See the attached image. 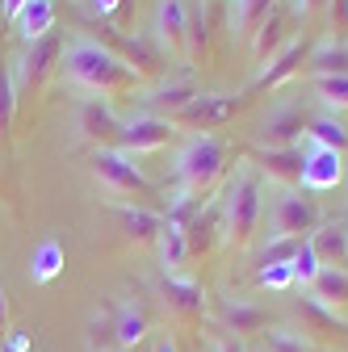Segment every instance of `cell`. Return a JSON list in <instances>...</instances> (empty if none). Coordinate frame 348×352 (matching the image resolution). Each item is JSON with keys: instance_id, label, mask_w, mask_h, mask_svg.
Wrapping results in <instances>:
<instances>
[{"instance_id": "obj_1", "label": "cell", "mask_w": 348, "mask_h": 352, "mask_svg": "<svg viewBox=\"0 0 348 352\" xmlns=\"http://www.w3.org/2000/svg\"><path fill=\"white\" fill-rule=\"evenodd\" d=\"M63 76L93 97H122V93H135L143 84V76L135 72L130 59H122L105 42L84 38V34L63 47Z\"/></svg>"}, {"instance_id": "obj_2", "label": "cell", "mask_w": 348, "mask_h": 352, "mask_svg": "<svg viewBox=\"0 0 348 352\" xmlns=\"http://www.w3.org/2000/svg\"><path fill=\"white\" fill-rule=\"evenodd\" d=\"M172 172H177V197L202 201L214 185L223 181V172H227V143L219 135H193L177 151Z\"/></svg>"}, {"instance_id": "obj_3", "label": "cell", "mask_w": 348, "mask_h": 352, "mask_svg": "<svg viewBox=\"0 0 348 352\" xmlns=\"http://www.w3.org/2000/svg\"><path fill=\"white\" fill-rule=\"evenodd\" d=\"M219 201H223V243L243 252L252 243L256 227H260V181H256L252 164H243L231 176V185H227V193Z\"/></svg>"}, {"instance_id": "obj_4", "label": "cell", "mask_w": 348, "mask_h": 352, "mask_svg": "<svg viewBox=\"0 0 348 352\" xmlns=\"http://www.w3.org/2000/svg\"><path fill=\"white\" fill-rule=\"evenodd\" d=\"M93 176L109 193H122V197H151L155 193V185L147 181V172L135 164V155H126L118 147H97L93 151Z\"/></svg>"}, {"instance_id": "obj_5", "label": "cell", "mask_w": 348, "mask_h": 352, "mask_svg": "<svg viewBox=\"0 0 348 352\" xmlns=\"http://www.w3.org/2000/svg\"><path fill=\"white\" fill-rule=\"evenodd\" d=\"M319 227V206L311 197H302V189H281L273 201L269 235L273 239H307Z\"/></svg>"}, {"instance_id": "obj_6", "label": "cell", "mask_w": 348, "mask_h": 352, "mask_svg": "<svg viewBox=\"0 0 348 352\" xmlns=\"http://www.w3.org/2000/svg\"><path fill=\"white\" fill-rule=\"evenodd\" d=\"M63 55V42H59V34L51 30L47 38H38V42H25V51L13 59V88L17 93H38L42 84H47V76H51V67H55V59Z\"/></svg>"}, {"instance_id": "obj_7", "label": "cell", "mask_w": 348, "mask_h": 352, "mask_svg": "<svg viewBox=\"0 0 348 352\" xmlns=\"http://www.w3.org/2000/svg\"><path fill=\"white\" fill-rule=\"evenodd\" d=\"M239 97H223V93H197L185 109H177L172 113V126H189V130H202V135H210V130H219V126H227L235 113H239Z\"/></svg>"}, {"instance_id": "obj_8", "label": "cell", "mask_w": 348, "mask_h": 352, "mask_svg": "<svg viewBox=\"0 0 348 352\" xmlns=\"http://www.w3.org/2000/svg\"><path fill=\"white\" fill-rule=\"evenodd\" d=\"M172 139H177V126H172V118L143 113V118L122 122V135H118L113 147L126 151V155H143V151H160V147H168Z\"/></svg>"}, {"instance_id": "obj_9", "label": "cell", "mask_w": 348, "mask_h": 352, "mask_svg": "<svg viewBox=\"0 0 348 352\" xmlns=\"http://www.w3.org/2000/svg\"><path fill=\"white\" fill-rule=\"evenodd\" d=\"M155 42L164 55L189 59V5L185 0H160L155 5Z\"/></svg>"}, {"instance_id": "obj_10", "label": "cell", "mask_w": 348, "mask_h": 352, "mask_svg": "<svg viewBox=\"0 0 348 352\" xmlns=\"http://www.w3.org/2000/svg\"><path fill=\"white\" fill-rule=\"evenodd\" d=\"M344 181V155L327 151V147H307L302 151V193H327Z\"/></svg>"}, {"instance_id": "obj_11", "label": "cell", "mask_w": 348, "mask_h": 352, "mask_svg": "<svg viewBox=\"0 0 348 352\" xmlns=\"http://www.w3.org/2000/svg\"><path fill=\"white\" fill-rule=\"evenodd\" d=\"M252 172L269 176L281 189H298L302 181V147H265L252 155Z\"/></svg>"}, {"instance_id": "obj_12", "label": "cell", "mask_w": 348, "mask_h": 352, "mask_svg": "<svg viewBox=\"0 0 348 352\" xmlns=\"http://www.w3.org/2000/svg\"><path fill=\"white\" fill-rule=\"evenodd\" d=\"M311 55V47H307V42H302V38H290L285 42V47L265 63V67H260L256 72V80H252V88H256V93H265V88H281L290 76H298L302 72V59H307Z\"/></svg>"}, {"instance_id": "obj_13", "label": "cell", "mask_w": 348, "mask_h": 352, "mask_svg": "<svg viewBox=\"0 0 348 352\" xmlns=\"http://www.w3.org/2000/svg\"><path fill=\"white\" fill-rule=\"evenodd\" d=\"M80 135L97 147H113L118 135H122V118L105 105V101H84L80 105Z\"/></svg>"}, {"instance_id": "obj_14", "label": "cell", "mask_w": 348, "mask_h": 352, "mask_svg": "<svg viewBox=\"0 0 348 352\" xmlns=\"http://www.w3.org/2000/svg\"><path fill=\"white\" fill-rule=\"evenodd\" d=\"M302 135H307L302 109H298V105H281V109L269 113L265 130H260V143H265V147H298Z\"/></svg>"}, {"instance_id": "obj_15", "label": "cell", "mask_w": 348, "mask_h": 352, "mask_svg": "<svg viewBox=\"0 0 348 352\" xmlns=\"http://www.w3.org/2000/svg\"><path fill=\"white\" fill-rule=\"evenodd\" d=\"M185 239H189V256L210 252L214 239H223V201H202L197 214L185 223Z\"/></svg>"}, {"instance_id": "obj_16", "label": "cell", "mask_w": 348, "mask_h": 352, "mask_svg": "<svg viewBox=\"0 0 348 352\" xmlns=\"http://www.w3.org/2000/svg\"><path fill=\"white\" fill-rule=\"evenodd\" d=\"M164 302H168L181 319H197V315L206 311L202 285H197L193 277H185V273H164Z\"/></svg>"}, {"instance_id": "obj_17", "label": "cell", "mask_w": 348, "mask_h": 352, "mask_svg": "<svg viewBox=\"0 0 348 352\" xmlns=\"http://www.w3.org/2000/svg\"><path fill=\"white\" fill-rule=\"evenodd\" d=\"M307 243L315 248L319 264H331V269H348V227L344 223H319Z\"/></svg>"}, {"instance_id": "obj_18", "label": "cell", "mask_w": 348, "mask_h": 352, "mask_svg": "<svg viewBox=\"0 0 348 352\" xmlns=\"http://www.w3.org/2000/svg\"><path fill=\"white\" fill-rule=\"evenodd\" d=\"M311 302L323 306V311H348V269H331L323 264L319 277L311 281Z\"/></svg>"}, {"instance_id": "obj_19", "label": "cell", "mask_w": 348, "mask_h": 352, "mask_svg": "<svg viewBox=\"0 0 348 352\" xmlns=\"http://www.w3.org/2000/svg\"><path fill=\"white\" fill-rule=\"evenodd\" d=\"M155 248H160V264L164 273H185L189 264V239H185V227L164 218V231L155 235Z\"/></svg>"}, {"instance_id": "obj_20", "label": "cell", "mask_w": 348, "mask_h": 352, "mask_svg": "<svg viewBox=\"0 0 348 352\" xmlns=\"http://www.w3.org/2000/svg\"><path fill=\"white\" fill-rule=\"evenodd\" d=\"M13 25H17V34H21L25 42L47 38V34L55 30V0H25L21 13L13 17Z\"/></svg>"}, {"instance_id": "obj_21", "label": "cell", "mask_w": 348, "mask_h": 352, "mask_svg": "<svg viewBox=\"0 0 348 352\" xmlns=\"http://www.w3.org/2000/svg\"><path fill=\"white\" fill-rule=\"evenodd\" d=\"M118 218H122V227L130 239H155L164 231V214L160 210H147V206H126V201H113L109 206Z\"/></svg>"}, {"instance_id": "obj_22", "label": "cell", "mask_w": 348, "mask_h": 352, "mask_svg": "<svg viewBox=\"0 0 348 352\" xmlns=\"http://www.w3.org/2000/svg\"><path fill=\"white\" fill-rule=\"evenodd\" d=\"M63 264H67V252L59 239H42L30 256V281L34 285H51L59 273H63Z\"/></svg>"}, {"instance_id": "obj_23", "label": "cell", "mask_w": 348, "mask_h": 352, "mask_svg": "<svg viewBox=\"0 0 348 352\" xmlns=\"http://www.w3.org/2000/svg\"><path fill=\"white\" fill-rule=\"evenodd\" d=\"M113 336H118V352H130V348L147 336V315L139 311L135 302L113 306Z\"/></svg>"}, {"instance_id": "obj_24", "label": "cell", "mask_w": 348, "mask_h": 352, "mask_svg": "<svg viewBox=\"0 0 348 352\" xmlns=\"http://www.w3.org/2000/svg\"><path fill=\"white\" fill-rule=\"evenodd\" d=\"M307 147H327V151H348V126L336 118V113H323V118H315V122H307Z\"/></svg>"}, {"instance_id": "obj_25", "label": "cell", "mask_w": 348, "mask_h": 352, "mask_svg": "<svg viewBox=\"0 0 348 352\" xmlns=\"http://www.w3.org/2000/svg\"><path fill=\"white\" fill-rule=\"evenodd\" d=\"M248 42H252V59H256L260 67H265V63H269V59L285 47V42H290V38H285V21H281V13L273 9V13H269V21L260 25Z\"/></svg>"}, {"instance_id": "obj_26", "label": "cell", "mask_w": 348, "mask_h": 352, "mask_svg": "<svg viewBox=\"0 0 348 352\" xmlns=\"http://www.w3.org/2000/svg\"><path fill=\"white\" fill-rule=\"evenodd\" d=\"M273 9H277V0H235V5H231V30L239 38H252L260 25L269 21Z\"/></svg>"}, {"instance_id": "obj_27", "label": "cell", "mask_w": 348, "mask_h": 352, "mask_svg": "<svg viewBox=\"0 0 348 352\" xmlns=\"http://www.w3.org/2000/svg\"><path fill=\"white\" fill-rule=\"evenodd\" d=\"M311 93L319 97V105H323L327 113H344V109H348V72L311 76Z\"/></svg>"}, {"instance_id": "obj_28", "label": "cell", "mask_w": 348, "mask_h": 352, "mask_svg": "<svg viewBox=\"0 0 348 352\" xmlns=\"http://www.w3.org/2000/svg\"><path fill=\"white\" fill-rule=\"evenodd\" d=\"M193 97H197L193 84H160L155 97H151V109H155V118H172L177 109H185Z\"/></svg>"}, {"instance_id": "obj_29", "label": "cell", "mask_w": 348, "mask_h": 352, "mask_svg": "<svg viewBox=\"0 0 348 352\" xmlns=\"http://www.w3.org/2000/svg\"><path fill=\"white\" fill-rule=\"evenodd\" d=\"M223 323H227V331L243 336V331H260V327L269 323V315L256 311V306H243V302H227L223 306Z\"/></svg>"}, {"instance_id": "obj_30", "label": "cell", "mask_w": 348, "mask_h": 352, "mask_svg": "<svg viewBox=\"0 0 348 352\" xmlns=\"http://www.w3.org/2000/svg\"><path fill=\"white\" fill-rule=\"evenodd\" d=\"M307 72L311 76H331V72H348V47H315L307 55Z\"/></svg>"}, {"instance_id": "obj_31", "label": "cell", "mask_w": 348, "mask_h": 352, "mask_svg": "<svg viewBox=\"0 0 348 352\" xmlns=\"http://www.w3.org/2000/svg\"><path fill=\"white\" fill-rule=\"evenodd\" d=\"M290 264H294V281H298V285H307V289H311V281H315V277H319V269H323L319 256H315V248H311L307 239L298 243V252H294V260H290Z\"/></svg>"}, {"instance_id": "obj_32", "label": "cell", "mask_w": 348, "mask_h": 352, "mask_svg": "<svg viewBox=\"0 0 348 352\" xmlns=\"http://www.w3.org/2000/svg\"><path fill=\"white\" fill-rule=\"evenodd\" d=\"M17 88H13V72L9 67H0V135H9V126H13V113H17Z\"/></svg>"}, {"instance_id": "obj_33", "label": "cell", "mask_w": 348, "mask_h": 352, "mask_svg": "<svg viewBox=\"0 0 348 352\" xmlns=\"http://www.w3.org/2000/svg\"><path fill=\"white\" fill-rule=\"evenodd\" d=\"M256 285L260 289H290V285H298L294 281V264H260Z\"/></svg>"}, {"instance_id": "obj_34", "label": "cell", "mask_w": 348, "mask_h": 352, "mask_svg": "<svg viewBox=\"0 0 348 352\" xmlns=\"http://www.w3.org/2000/svg\"><path fill=\"white\" fill-rule=\"evenodd\" d=\"M269 352H307V344L294 331H269Z\"/></svg>"}, {"instance_id": "obj_35", "label": "cell", "mask_w": 348, "mask_h": 352, "mask_svg": "<svg viewBox=\"0 0 348 352\" xmlns=\"http://www.w3.org/2000/svg\"><path fill=\"white\" fill-rule=\"evenodd\" d=\"M327 21H331L336 34L348 30V0H327Z\"/></svg>"}, {"instance_id": "obj_36", "label": "cell", "mask_w": 348, "mask_h": 352, "mask_svg": "<svg viewBox=\"0 0 348 352\" xmlns=\"http://www.w3.org/2000/svg\"><path fill=\"white\" fill-rule=\"evenodd\" d=\"M319 9H327V0H294V13L307 21V17H315Z\"/></svg>"}, {"instance_id": "obj_37", "label": "cell", "mask_w": 348, "mask_h": 352, "mask_svg": "<svg viewBox=\"0 0 348 352\" xmlns=\"http://www.w3.org/2000/svg\"><path fill=\"white\" fill-rule=\"evenodd\" d=\"M89 5H93L97 17H113V13L122 9V0H89Z\"/></svg>"}, {"instance_id": "obj_38", "label": "cell", "mask_w": 348, "mask_h": 352, "mask_svg": "<svg viewBox=\"0 0 348 352\" xmlns=\"http://www.w3.org/2000/svg\"><path fill=\"white\" fill-rule=\"evenodd\" d=\"M214 352H248L239 336H219V344H214Z\"/></svg>"}, {"instance_id": "obj_39", "label": "cell", "mask_w": 348, "mask_h": 352, "mask_svg": "<svg viewBox=\"0 0 348 352\" xmlns=\"http://www.w3.org/2000/svg\"><path fill=\"white\" fill-rule=\"evenodd\" d=\"M9 327V294H5V285H0V331Z\"/></svg>"}, {"instance_id": "obj_40", "label": "cell", "mask_w": 348, "mask_h": 352, "mask_svg": "<svg viewBox=\"0 0 348 352\" xmlns=\"http://www.w3.org/2000/svg\"><path fill=\"white\" fill-rule=\"evenodd\" d=\"M21 5H25V0H0V9H5V17H9V21L21 13Z\"/></svg>"}, {"instance_id": "obj_41", "label": "cell", "mask_w": 348, "mask_h": 352, "mask_svg": "<svg viewBox=\"0 0 348 352\" xmlns=\"http://www.w3.org/2000/svg\"><path fill=\"white\" fill-rule=\"evenodd\" d=\"M155 352H177V344H172V340H160V344H155Z\"/></svg>"}, {"instance_id": "obj_42", "label": "cell", "mask_w": 348, "mask_h": 352, "mask_svg": "<svg viewBox=\"0 0 348 352\" xmlns=\"http://www.w3.org/2000/svg\"><path fill=\"white\" fill-rule=\"evenodd\" d=\"M0 34H5V17H0Z\"/></svg>"}, {"instance_id": "obj_43", "label": "cell", "mask_w": 348, "mask_h": 352, "mask_svg": "<svg viewBox=\"0 0 348 352\" xmlns=\"http://www.w3.org/2000/svg\"><path fill=\"white\" fill-rule=\"evenodd\" d=\"M344 227H348V218H344Z\"/></svg>"}]
</instances>
